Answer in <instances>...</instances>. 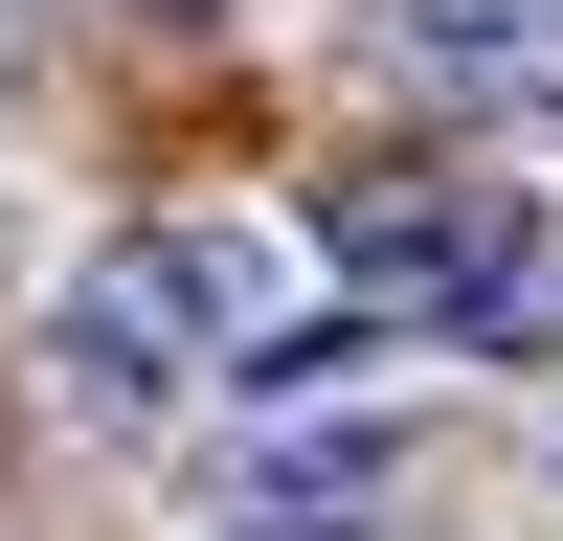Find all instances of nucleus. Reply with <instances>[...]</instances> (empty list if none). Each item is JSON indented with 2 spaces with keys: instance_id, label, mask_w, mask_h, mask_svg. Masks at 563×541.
<instances>
[{
  "instance_id": "f257e3e1",
  "label": "nucleus",
  "mask_w": 563,
  "mask_h": 541,
  "mask_svg": "<svg viewBox=\"0 0 563 541\" xmlns=\"http://www.w3.org/2000/svg\"><path fill=\"white\" fill-rule=\"evenodd\" d=\"M271 316H294V270H271L249 225H135V249H90V270H68L45 361H68V406H90V429H158V406L249 384V339H271Z\"/></svg>"
},
{
  "instance_id": "f03ea898",
  "label": "nucleus",
  "mask_w": 563,
  "mask_h": 541,
  "mask_svg": "<svg viewBox=\"0 0 563 541\" xmlns=\"http://www.w3.org/2000/svg\"><path fill=\"white\" fill-rule=\"evenodd\" d=\"M361 68L429 90V113H496V135H563V0H384Z\"/></svg>"
},
{
  "instance_id": "7ed1b4c3",
  "label": "nucleus",
  "mask_w": 563,
  "mask_h": 541,
  "mask_svg": "<svg viewBox=\"0 0 563 541\" xmlns=\"http://www.w3.org/2000/svg\"><path fill=\"white\" fill-rule=\"evenodd\" d=\"M225 541H361V496H271V519H225Z\"/></svg>"
},
{
  "instance_id": "20e7f679",
  "label": "nucleus",
  "mask_w": 563,
  "mask_h": 541,
  "mask_svg": "<svg viewBox=\"0 0 563 541\" xmlns=\"http://www.w3.org/2000/svg\"><path fill=\"white\" fill-rule=\"evenodd\" d=\"M23 68H45V0H0V90H23Z\"/></svg>"
},
{
  "instance_id": "39448f33",
  "label": "nucleus",
  "mask_w": 563,
  "mask_h": 541,
  "mask_svg": "<svg viewBox=\"0 0 563 541\" xmlns=\"http://www.w3.org/2000/svg\"><path fill=\"white\" fill-rule=\"evenodd\" d=\"M135 23H225V0H135Z\"/></svg>"
}]
</instances>
